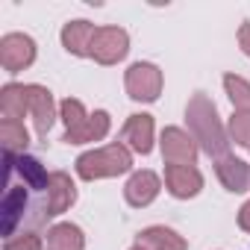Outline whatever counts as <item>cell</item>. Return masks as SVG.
<instances>
[{
    "label": "cell",
    "mask_w": 250,
    "mask_h": 250,
    "mask_svg": "<svg viewBox=\"0 0 250 250\" xmlns=\"http://www.w3.org/2000/svg\"><path fill=\"white\" fill-rule=\"evenodd\" d=\"M229 136L235 145L250 147V112H235L229 118Z\"/></svg>",
    "instance_id": "cell-21"
},
{
    "label": "cell",
    "mask_w": 250,
    "mask_h": 250,
    "mask_svg": "<svg viewBox=\"0 0 250 250\" xmlns=\"http://www.w3.org/2000/svg\"><path fill=\"white\" fill-rule=\"evenodd\" d=\"M50 197V177L33 156L6 153V200H3V235L15 238L18 227H36L47 221V206L39 197Z\"/></svg>",
    "instance_id": "cell-1"
},
{
    "label": "cell",
    "mask_w": 250,
    "mask_h": 250,
    "mask_svg": "<svg viewBox=\"0 0 250 250\" xmlns=\"http://www.w3.org/2000/svg\"><path fill=\"white\" fill-rule=\"evenodd\" d=\"M3 250H42V238L24 232V235H18V238H9Z\"/></svg>",
    "instance_id": "cell-22"
},
{
    "label": "cell",
    "mask_w": 250,
    "mask_h": 250,
    "mask_svg": "<svg viewBox=\"0 0 250 250\" xmlns=\"http://www.w3.org/2000/svg\"><path fill=\"white\" fill-rule=\"evenodd\" d=\"M27 91V106H30V115L36 121V130L39 136L44 139L47 130H50V124H53V94L44 88V85H24Z\"/></svg>",
    "instance_id": "cell-9"
},
{
    "label": "cell",
    "mask_w": 250,
    "mask_h": 250,
    "mask_svg": "<svg viewBox=\"0 0 250 250\" xmlns=\"http://www.w3.org/2000/svg\"><path fill=\"white\" fill-rule=\"evenodd\" d=\"M130 165H133L130 150L118 142V145H109V147L83 153L77 159V174L83 180H100V177H118L124 171H130Z\"/></svg>",
    "instance_id": "cell-3"
},
{
    "label": "cell",
    "mask_w": 250,
    "mask_h": 250,
    "mask_svg": "<svg viewBox=\"0 0 250 250\" xmlns=\"http://www.w3.org/2000/svg\"><path fill=\"white\" fill-rule=\"evenodd\" d=\"M94 30H97V27L88 24V21H71V24H65V30H62V44H65V50L74 53V56H88V44H91Z\"/></svg>",
    "instance_id": "cell-14"
},
{
    "label": "cell",
    "mask_w": 250,
    "mask_h": 250,
    "mask_svg": "<svg viewBox=\"0 0 250 250\" xmlns=\"http://www.w3.org/2000/svg\"><path fill=\"white\" fill-rule=\"evenodd\" d=\"M121 142H127L136 153H150L153 150V118L150 115H130V121L121 130Z\"/></svg>",
    "instance_id": "cell-10"
},
{
    "label": "cell",
    "mask_w": 250,
    "mask_h": 250,
    "mask_svg": "<svg viewBox=\"0 0 250 250\" xmlns=\"http://www.w3.org/2000/svg\"><path fill=\"white\" fill-rule=\"evenodd\" d=\"M127 91L133 100H156L162 91V71L147 62H136L127 71Z\"/></svg>",
    "instance_id": "cell-6"
},
{
    "label": "cell",
    "mask_w": 250,
    "mask_h": 250,
    "mask_svg": "<svg viewBox=\"0 0 250 250\" xmlns=\"http://www.w3.org/2000/svg\"><path fill=\"white\" fill-rule=\"evenodd\" d=\"M165 186L174 197L186 200V197H194L203 188V177L194 165H168L165 168Z\"/></svg>",
    "instance_id": "cell-8"
},
{
    "label": "cell",
    "mask_w": 250,
    "mask_h": 250,
    "mask_svg": "<svg viewBox=\"0 0 250 250\" xmlns=\"http://www.w3.org/2000/svg\"><path fill=\"white\" fill-rule=\"evenodd\" d=\"M130 250H147V247H142V244H136V247H130Z\"/></svg>",
    "instance_id": "cell-25"
},
{
    "label": "cell",
    "mask_w": 250,
    "mask_h": 250,
    "mask_svg": "<svg viewBox=\"0 0 250 250\" xmlns=\"http://www.w3.org/2000/svg\"><path fill=\"white\" fill-rule=\"evenodd\" d=\"M238 227L244 229V232H250V200L241 206V212H238Z\"/></svg>",
    "instance_id": "cell-24"
},
{
    "label": "cell",
    "mask_w": 250,
    "mask_h": 250,
    "mask_svg": "<svg viewBox=\"0 0 250 250\" xmlns=\"http://www.w3.org/2000/svg\"><path fill=\"white\" fill-rule=\"evenodd\" d=\"M238 44H241V50L250 56V24H241V30H238Z\"/></svg>",
    "instance_id": "cell-23"
},
{
    "label": "cell",
    "mask_w": 250,
    "mask_h": 250,
    "mask_svg": "<svg viewBox=\"0 0 250 250\" xmlns=\"http://www.w3.org/2000/svg\"><path fill=\"white\" fill-rule=\"evenodd\" d=\"M74 200H77V188H74L71 177L62 174V171L50 174V218L53 215H62Z\"/></svg>",
    "instance_id": "cell-15"
},
{
    "label": "cell",
    "mask_w": 250,
    "mask_h": 250,
    "mask_svg": "<svg viewBox=\"0 0 250 250\" xmlns=\"http://www.w3.org/2000/svg\"><path fill=\"white\" fill-rule=\"evenodd\" d=\"M0 139H3L6 153L24 150L27 142H30V136H27V130H24V124H21V121H6V118L0 121Z\"/></svg>",
    "instance_id": "cell-19"
},
{
    "label": "cell",
    "mask_w": 250,
    "mask_h": 250,
    "mask_svg": "<svg viewBox=\"0 0 250 250\" xmlns=\"http://www.w3.org/2000/svg\"><path fill=\"white\" fill-rule=\"evenodd\" d=\"M0 112H3L6 121H21L24 124V115L30 112L24 85H6L0 91Z\"/></svg>",
    "instance_id": "cell-18"
},
{
    "label": "cell",
    "mask_w": 250,
    "mask_h": 250,
    "mask_svg": "<svg viewBox=\"0 0 250 250\" xmlns=\"http://www.w3.org/2000/svg\"><path fill=\"white\" fill-rule=\"evenodd\" d=\"M139 244L147 250H186V238L168 227H147L139 235Z\"/></svg>",
    "instance_id": "cell-16"
},
{
    "label": "cell",
    "mask_w": 250,
    "mask_h": 250,
    "mask_svg": "<svg viewBox=\"0 0 250 250\" xmlns=\"http://www.w3.org/2000/svg\"><path fill=\"white\" fill-rule=\"evenodd\" d=\"M130 50V39L121 27H97L88 44V56L100 65H115Z\"/></svg>",
    "instance_id": "cell-4"
},
{
    "label": "cell",
    "mask_w": 250,
    "mask_h": 250,
    "mask_svg": "<svg viewBox=\"0 0 250 250\" xmlns=\"http://www.w3.org/2000/svg\"><path fill=\"white\" fill-rule=\"evenodd\" d=\"M162 156L168 165H194L197 156V145L188 133H183L180 127H168L162 133Z\"/></svg>",
    "instance_id": "cell-7"
},
{
    "label": "cell",
    "mask_w": 250,
    "mask_h": 250,
    "mask_svg": "<svg viewBox=\"0 0 250 250\" xmlns=\"http://www.w3.org/2000/svg\"><path fill=\"white\" fill-rule=\"evenodd\" d=\"M186 118H188V127L194 133V139L203 145V150L215 159H224L227 150H229V139L218 121V112H215V103L206 97V94H194L188 100V109H186Z\"/></svg>",
    "instance_id": "cell-2"
},
{
    "label": "cell",
    "mask_w": 250,
    "mask_h": 250,
    "mask_svg": "<svg viewBox=\"0 0 250 250\" xmlns=\"http://www.w3.org/2000/svg\"><path fill=\"white\" fill-rule=\"evenodd\" d=\"M159 186H162V183H159V177H156L153 171H139V174L130 177L124 194H127V200H130L133 206H147V203L156 200Z\"/></svg>",
    "instance_id": "cell-11"
},
{
    "label": "cell",
    "mask_w": 250,
    "mask_h": 250,
    "mask_svg": "<svg viewBox=\"0 0 250 250\" xmlns=\"http://www.w3.org/2000/svg\"><path fill=\"white\" fill-rule=\"evenodd\" d=\"M33 59H36V42L30 36H21V33L3 36V42H0V65L9 74L24 71L27 65H33Z\"/></svg>",
    "instance_id": "cell-5"
},
{
    "label": "cell",
    "mask_w": 250,
    "mask_h": 250,
    "mask_svg": "<svg viewBox=\"0 0 250 250\" xmlns=\"http://www.w3.org/2000/svg\"><path fill=\"white\" fill-rule=\"evenodd\" d=\"M215 171H218L221 183L229 191H247V186H250V165L247 162L232 159V156H224V159H218Z\"/></svg>",
    "instance_id": "cell-13"
},
{
    "label": "cell",
    "mask_w": 250,
    "mask_h": 250,
    "mask_svg": "<svg viewBox=\"0 0 250 250\" xmlns=\"http://www.w3.org/2000/svg\"><path fill=\"white\" fill-rule=\"evenodd\" d=\"M85 238L77 224H56L47 232V250H83Z\"/></svg>",
    "instance_id": "cell-17"
},
{
    "label": "cell",
    "mask_w": 250,
    "mask_h": 250,
    "mask_svg": "<svg viewBox=\"0 0 250 250\" xmlns=\"http://www.w3.org/2000/svg\"><path fill=\"white\" fill-rule=\"evenodd\" d=\"M109 133V115L106 112H94L88 115L77 130H68L65 133V142L68 145H85V142H100L103 136Z\"/></svg>",
    "instance_id": "cell-12"
},
{
    "label": "cell",
    "mask_w": 250,
    "mask_h": 250,
    "mask_svg": "<svg viewBox=\"0 0 250 250\" xmlns=\"http://www.w3.org/2000/svg\"><path fill=\"white\" fill-rule=\"evenodd\" d=\"M224 85H227V94H229L235 112H250V83L241 80V77H235V74H227Z\"/></svg>",
    "instance_id": "cell-20"
}]
</instances>
